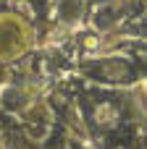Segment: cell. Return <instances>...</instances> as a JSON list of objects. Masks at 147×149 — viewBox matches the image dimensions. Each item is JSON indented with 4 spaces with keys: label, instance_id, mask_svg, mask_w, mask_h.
Masks as SVG:
<instances>
[{
    "label": "cell",
    "instance_id": "obj_2",
    "mask_svg": "<svg viewBox=\"0 0 147 149\" xmlns=\"http://www.w3.org/2000/svg\"><path fill=\"white\" fill-rule=\"evenodd\" d=\"M76 8H79L76 0H71V3L66 0V3H63V16H66V18H74V16H76Z\"/></svg>",
    "mask_w": 147,
    "mask_h": 149
},
{
    "label": "cell",
    "instance_id": "obj_1",
    "mask_svg": "<svg viewBox=\"0 0 147 149\" xmlns=\"http://www.w3.org/2000/svg\"><path fill=\"white\" fill-rule=\"evenodd\" d=\"M0 105H3L5 110H21V107L26 105V97H24L18 89H5V92L0 94Z\"/></svg>",
    "mask_w": 147,
    "mask_h": 149
}]
</instances>
